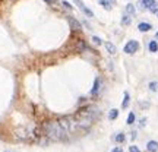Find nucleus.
I'll list each match as a JSON object with an SVG mask.
<instances>
[{"label":"nucleus","instance_id":"obj_1","mask_svg":"<svg viewBox=\"0 0 158 152\" xmlns=\"http://www.w3.org/2000/svg\"><path fill=\"white\" fill-rule=\"evenodd\" d=\"M100 116V110L95 105H88L85 108H81L76 114H75V121L78 124V127H88L91 126Z\"/></svg>","mask_w":158,"mask_h":152},{"label":"nucleus","instance_id":"obj_2","mask_svg":"<svg viewBox=\"0 0 158 152\" xmlns=\"http://www.w3.org/2000/svg\"><path fill=\"white\" fill-rule=\"evenodd\" d=\"M44 132H46V136L53 139V140H65L66 136H68V132L60 126L59 121H47V123H44Z\"/></svg>","mask_w":158,"mask_h":152},{"label":"nucleus","instance_id":"obj_3","mask_svg":"<svg viewBox=\"0 0 158 152\" xmlns=\"http://www.w3.org/2000/svg\"><path fill=\"white\" fill-rule=\"evenodd\" d=\"M124 53L126 54H135L136 51L139 50V43L138 41H135V40H130L126 46H124Z\"/></svg>","mask_w":158,"mask_h":152},{"label":"nucleus","instance_id":"obj_4","mask_svg":"<svg viewBox=\"0 0 158 152\" xmlns=\"http://www.w3.org/2000/svg\"><path fill=\"white\" fill-rule=\"evenodd\" d=\"M68 22H69V26L72 31H81V29H82L79 21H76L73 16H68Z\"/></svg>","mask_w":158,"mask_h":152},{"label":"nucleus","instance_id":"obj_5","mask_svg":"<svg viewBox=\"0 0 158 152\" xmlns=\"http://www.w3.org/2000/svg\"><path fill=\"white\" fill-rule=\"evenodd\" d=\"M100 89H101V79H100V78H97V79L94 81V86H92V89H91V95H92V97H97V95L100 94Z\"/></svg>","mask_w":158,"mask_h":152},{"label":"nucleus","instance_id":"obj_6","mask_svg":"<svg viewBox=\"0 0 158 152\" xmlns=\"http://www.w3.org/2000/svg\"><path fill=\"white\" fill-rule=\"evenodd\" d=\"M76 3H78V6L81 7V10H82V12H84V13H85L87 16H89V18H94V12H92L91 9H88V7L85 6V4H84V3H82V1H79V0H78Z\"/></svg>","mask_w":158,"mask_h":152},{"label":"nucleus","instance_id":"obj_7","mask_svg":"<svg viewBox=\"0 0 158 152\" xmlns=\"http://www.w3.org/2000/svg\"><path fill=\"white\" fill-rule=\"evenodd\" d=\"M138 29H139L140 32H148L149 29H152V25L151 23H146V22H140L139 25H138Z\"/></svg>","mask_w":158,"mask_h":152},{"label":"nucleus","instance_id":"obj_8","mask_svg":"<svg viewBox=\"0 0 158 152\" xmlns=\"http://www.w3.org/2000/svg\"><path fill=\"white\" fill-rule=\"evenodd\" d=\"M146 149L149 152H157L158 151V142H155V140H149V142L146 143Z\"/></svg>","mask_w":158,"mask_h":152},{"label":"nucleus","instance_id":"obj_9","mask_svg":"<svg viewBox=\"0 0 158 152\" xmlns=\"http://www.w3.org/2000/svg\"><path fill=\"white\" fill-rule=\"evenodd\" d=\"M105 48H107V51L110 53V54H116L117 53V48H116V46L114 44H111V43H105Z\"/></svg>","mask_w":158,"mask_h":152},{"label":"nucleus","instance_id":"obj_10","mask_svg":"<svg viewBox=\"0 0 158 152\" xmlns=\"http://www.w3.org/2000/svg\"><path fill=\"white\" fill-rule=\"evenodd\" d=\"M148 48H149V51L151 53H157L158 51V43L157 41H149V44H148Z\"/></svg>","mask_w":158,"mask_h":152},{"label":"nucleus","instance_id":"obj_11","mask_svg":"<svg viewBox=\"0 0 158 152\" xmlns=\"http://www.w3.org/2000/svg\"><path fill=\"white\" fill-rule=\"evenodd\" d=\"M117 117H119V110H116V108L110 110V113H108V118H110V120H116Z\"/></svg>","mask_w":158,"mask_h":152},{"label":"nucleus","instance_id":"obj_12","mask_svg":"<svg viewBox=\"0 0 158 152\" xmlns=\"http://www.w3.org/2000/svg\"><path fill=\"white\" fill-rule=\"evenodd\" d=\"M129 101H130V95H129L127 92H124V100H123L122 108H127V107H129Z\"/></svg>","mask_w":158,"mask_h":152},{"label":"nucleus","instance_id":"obj_13","mask_svg":"<svg viewBox=\"0 0 158 152\" xmlns=\"http://www.w3.org/2000/svg\"><path fill=\"white\" fill-rule=\"evenodd\" d=\"M100 4L104 7L105 10H111V3L108 0H100Z\"/></svg>","mask_w":158,"mask_h":152},{"label":"nucleus","instance_id":"obj_14","mask_svg":"<svg viewBox=\"0 0 158 152\" xmlns=\"http://www.w3.org/2000/svg\"><path fill=\"white\" fill-rule=\"evenodd\" d=\"M126 12H127L129 15H135V6H133L132 3H129V4L126 6Z\"/></svg>","mask_w":158,"mask_h":152},{"label":"nucleus","instance_id":"obj_15","mask_svg":"<svg viewBox=\"0 0 158 152\" xmlns=\"http://www.w3.org/2000/svg\"><path fill=\"white\" fill-rule=\"evenodd\" d=\"M130 22H132V18L129 15H124L122 18V25H130Z\"/></svg>","mask_w":158,"mask_h":152},{"label":"nucleus","instance_id":"obj_16","mask_svg":"<svg viewBox=\"0 0 158 152\" xmlns=\"http://www.w3.org/2000/svg\"><path fill=\"white\" fill-rule=\"evenodd\" d=\"M124 139H126V137H124V133H117V135L114 136V140H116V142H119V143L124 142Z\"/></svg>","mask_w":158,"mask_h":152},{"label":"nucleus","instance_id":"obj_17","mask_svg":"<svg viewBox=\"0 0 158 152\" xmlns=\"http://www.w3.org/2000/svg\"><path fill=\"white\" fill-rule=\"evenodd\" d=\"M154 3H155V0H142V4H143V7H148V9H149V7H151Z\"/></svg>","mask_w":158,"mask_h":152},{"label":"nucleus","instance_id":"obj_18","mask_svg":"<svg viewBox=\"0 0 158 152\" xmlns=\"http://www.w3.org/2000/svg\"><path fill=\"white\" fill-rule=\"evenodd\" d=\"M135 123V113H129L127 116V124H133Z\"/></svg>","mask_w":158,"mask_h":152},{"label":"nucleus","instance_id":"obj_19","mask_svg":"<svg viewBox=\"0 0 158 152\" xmlns=\"http://www.w3.org/2000/svg\"><path fill=\"white\" fill-rule=\"evenodd\" d=\"M149 89L152 92H157L158 91V82H149Z\"/></svg>","mask_w":158,"mask_h":152},{"label":"nucleus","instance_id":"obj_20","mask_svg":"<svg viewBox=\"0 0 158 152\" xmlns=\"http://www.w3.org/2000/svg\"><path fill=\"white\" fill-rule=\"evenodd\" d=\"M92 43H94L95 46H101V44H103L101 38H98V37H92Z\"/></svg>","mask_w":158,"mask_h":152},{"label":"nucleus","instance_id":"obj_21","mask_svg":"<svg viewBox=\"0 0 158 152\" xmlns=\"http://www.w3.org/2000/svg\"><path fill=\"white\" fill-rule=\"evenodd\" d=\"M149 12H152V13H157V12H158V3H157V1H155V3L149 7Z\"/></svg>","mask_w":158,"mask_h":152},{"label":"nucleus","instance_id":"obj_22","mask_svg":"<svg viewBox=\"0 0 158 152\" xmlns=\"http://www.w3.org/2000/svg\"><path fill=\"white\" fill-rule=\"evenodd\" d=\"M62 4H63L66 9H69V10H72V9H73V7H72V4H70L69 1H66V0H65V1H62Z\"/></svg>","mask_w":158,"mask_h":152},{"label":"nucleus","instance_id":"obj_23","mask_svg":"<svg viewBox=\"0 0 158 152\" xmlns=\"http://www.w3.org/2000/svg\"><path fill=\"white\" fill-rule=\"evenodd\" d=\"M129 152H140V151H139V148H138V146L132 145V146H129Z\"/></svg>","mask_w":158,"mask_h":152},{"label":"nucleus","instance_id":"obj_24","mask_svg":"<svg viewBox=\"0 0 158 152\" xmlns=\"http://www.w3.org/2000/svg\"><path fill=\"white\" fill-rule=\"evenodd\" d=\"M145 121H146V118H140L139 120V126L142 127V126H145Z\"/></svg>","mask_w":158,"mask_h":152},{"label":"nucleus","instance_id":"obj_25","mask_svg":"<svg viewBox=\"0 0 158 152\" xmlns=\"http://www.w3.org/2000/svg\"><path fill=\"white\" fill-rule=\"evenodd\" d=\"M111 152H123L122 149H120V148H114V149H113V151Z\"/></svg>","mask_w":158,"mask_h":152},{"label":"nucleus","instance_id":"obj_26","mask_svg":"<svg viewBox=\"0 0 158 152\" xmlns=\"http://www.w3.org/2000/svg\"><path fill=\"white\" fill-rule=\"evenodd\" d=\"M157 38H158V32H157Z\"/></svg>","mask_w":158,"mask_h":152}]
</instances>
